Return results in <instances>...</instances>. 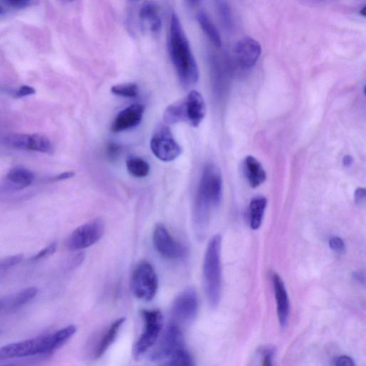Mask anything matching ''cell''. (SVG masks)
Returning <instances> with one entry per match:
<instances>
[{"instance_id": "1", "label": "cell", "mask_w": 366, "mask_h": 366, "mask_svg": "<svg viewBox=\"0 0 366 366\" xmlns=\"http://www.w3.org/2000/svg\"><path fill=\"white\" fill-rule=\"evenodd\" d=\"M222 181L220 171L213 164L203 169L198 189L194 209V224L198 239H204L209 227L210 211L222 198Z\"/></svg>"}, {"instance_id": "2", "label": "cell", "mask_w": 366, "mask_h": 366, "mask_svg": "<svg viewBox=\"0 0 366 366\" xmlns=\"http://www.w3.org/2000/svg\"><path fill=\"white\" fill-rule=\"evenodd\" d=\"M170 57L181 85L189 88L198 81L199 71L189 39L178 17H171L168 32Z\"/></svg>"}, {"instance_id": "3", "label": "cell", "mask_w": 366, "mask_h": 366, "mask_svg": "<svg viewBox=\"0 0 366 366\" xmlns=\"http://www.w3.org/2000/svg\"><path fill=\"white\" fill-rule=\"evenodd\" d=\"M151 358L164 365H192L193 360L185 347L184 338L178 327L173 323L166 329L158 342Z\"/></svg>"}, {"instance_id": "4", "label": "cell", "mask_w": 366, "mask_h": 366, "mask_svg": "<svg viewBox=\"0 0 366 366\" xmlns=\"http://www.w3.org/2000/svg\"><path fill=\"white\" fill-rule=\"evenodd\" d=\"M221 244L222 238L218 234L211 239L203 263L205 291L213 308L218 307L221 295Z\"/></svg>"}, {"instance_id": "5", "label": "cell", "mask_w": 366, "mask_h": 366, "mask_svg": "<svg viewBox=\"0 0 366 366\" xmlns=\"http://www.w3.org/2000/svg\"><path fill=\"white\" fill-rule=\"evenodd\" d=\"M55 351L52 334L11 343L0 349V360L50 354Z\"/></svg>"}, {"instance_id": "6", "label": "cell", "mask_w": 366, "mask_h": 366, "mask_svg": "<svg viewBox=\"0 0 366 366\" xmlns=\"http://www.w3.org/2000/svg\"><path fill=\"white\" fill-rule=\"evenodd\" d=\"M132 289L139 300L151 301L156 296L158 289L157 274L147 261H141L135 267L132 276Z\"/></svg>"}, {"instance_id": "7", "label": "cell", "mask_w": 366, "mask_h": 366, "mask_svg": "<svg viewBox=\"0 0 366 366\" xmlns=\"http://www.w3.org/2000/svg\"><path fill=\"white\" fill-rule=\"evenodd\" d=\"M141 315L144 319V327L133 349L135 357L144 355L153 347L164 325V318L158 310H144L142 311Z\"/></svg>"}, {"instance_id": "8", "label": "cell", "mask_w": 366, "mask_h": 366, "mask_svg": "<svg viewBox=\"0 0 366 366\" xmlns=\"http://www.w3.org/2000/svg\"><path fill=\"white\" fill-rule=\"evenodd\" d=\"M104 232V222L101 219L93 220L74 231L68 240V248L71 251L86 249L98 242Z\"/></svg>"}, {"instance_id": "9", "label": "cell", "mask_w": 366, "mask_h": 366, "mask_svg": "<svg viewBox=\"0 0 366 366\" xmlns=\"http://www.w3.org/2000/svg\"><path fill=\"white\" fill-rule=\"evenodd\" d=\"M151 148L157 158L164 162L175 160L182 153L180 146L167 127H162L154 134Z\"/></svg>"}, {"instance_id": "10", "label": "cell", "mask_w": 366, "mask_h": 366, "mask_svg": "<svg viewBox=\"0 0 366 366\" xmlns=\"http://www.w3.org/2000/svg\"><path fill=\"white\" fill-rule=\"evenodd\" d=\"M198 311V298L195 291L189 289L181 293L175 300L171 314L175 324H188L196 317Z\"/></svg>"}, {"instance_id": "11", "label": "cell", "mask_w": 366, "mask_h": 366, "mask_svg": "<svg viewBox=\"0 0 366 366\" xmlns=\"http://www.w3.org/2000/svg\"><path fill=\"white\" fill-rule=\"evenodd\" d=\"M153 244L156 251L170 260H179L185 255V249L164 226L157 225L153 233Z\"/></svg>"}, {"instance_id": "12", "label": "cell", "mask_w": 366, "mask_h": 366, "mask_svg": "<svg viewBox=\"0 0 366 366\" xmlns=\"http://www.w3.org/2000/svg\"><path fill=\"white\" fill-rule=\"evenodd\" d=\"M261 46L252 37L238 40L233 49V57L238 65L243 69L253 68L261 55Z\"/></svg>"}, {"instance_id": "13", "label": "cell", "mask_w": 366, "mask_h": 366, "mask_svg": "<svg viewBox=\"0 0 366 366\" xmlns=\"http://www.w3.org/2000/svg\"><path fill=\"white\" fill-rule=\"evenodd\" d=\"M145 109L144 105L133 104L122 110L113 122L112 131L120 133L137 127L144 117Z\"/></svg>"}, {"instance_id": "14", "label": "cell", "mask_w": 366, "mask_h": 366, "mask_svg": "<svg viewBox=\"0 0 366 366\" xmlns=\"http://www.w3.org/2000/svg\"><path fill=\"white\" fill-rule=\"evenodd\" d=\"M187 123L197 128L202 123L206 114L205 100L196 90L191 91L184 99Z\"/></svg>"}, {"instance_id": "15", "label": "cell", "mask_w": 366, "mask_h": 366, "mask_svg": "<svg viewBox=\"0 0 366 366\" xmlns=\"http://www.w3.org/2000/svg\"><path fill=\"white\" fill-rule=\"evenodd\" d=\"M273 282L276 297L278 320L281 327L284 328L286 327L289 317L290 302L284 282L276 273L273 276Z\"/></svg>"}, {"instance_id": "16", "label": "cell", "mask_w": 366, "mask_h": 366, "mask_svg": "<svg viewBox=\"0 0 366 366\" xmlns=\"http://www.w3.org/2000/svg\"><path fill=\"white\" fill-rule=\"evenodd\" d=\"M139 17L142 27L153 34H158L162 28V20L157 6L151 2L142 6Z\"/></svg>"}, {"instance_id": "17", "label": "cell", "mask_w": 366, "mask_h": 366, "mask_svg": "<svg viewBox=\"0 0 366 366\" xmlns=\"http://www.w3.org/2000/svg\"><path fill=\"white\" fill-rule=\"evenodd\" d=\"M243 172L249 185L253 189L259 187L267 179L265 170L253 156H247L244 160Z\"/></svg>"}, {"instance_id": "18", "label": "cell", "mask_w": 366, "mask_h": 366, "mask_svg": "<svg viewBox=\"0 0 366 366\" xmlns=\"http://www.w3.org/2000/svg\"><path fill=\"white\" fill-rule=\"evenodd\" d=\"M34 174L28 169L17 167L7 175L6 182L9 190L18 191L30 186L34 181Z\"/></svg>"}, {"instance_id": "19", "label": "cell", "mask_w": 366, "mask_h": 366, "mask_svg": "<svg viewBox=\"0 0 366 366\" xmlns=\"http://www.w3.org/2000/svg\"><path fill=\"white\" fill-rule=\"evenodd\" d=\"M125 321V318H120L110 325L108 331L104 334L103 337H102L101 340H99L97 344V347L94 353L95 358H100L110 347V345L115 341L122 325H123Z\"/></svg>"}, {"instance_id": "20", "label": "cell", "mask_w": 366, "mask_h": 366, "mask_svg": "<svg viewBox=\"0 0 366 366\" xmlns=\"http://www.w3.org/2000/svg\"><path fill=\"white\" fill-rule=\"evenodd\" d=\"M267 205V200L262 196L254 198L249 206L250 225L253 230L260 228L264 212H265Z\"/></svg>"}, {"instance_id": "21", "label": "cell", "mask_w": 366, "mask_h": 366, "mask_svg": "<svg viewBox=\"0 0 366 366\" xmlns=\"http://www.w3.org/2000/svg\"><path fill=\"white\" fill-rule=\"evenodd\" d=\"M197 20L202 30L210 39V41L216 47L222 46L220 33L209 16L203 12H200L197 15Z\"/></svg>"}, {"instance_id": "22", "label": "cell", "mask_w": 366, "mask_h": 366, "mask_svg": "<svg viewBox=\"0 0 366 366\" xmlns=\"http://www.w3.org/2000/svg\"><path fill=\"white\" fill-rule=\"evenodd\" d=\"M166 123L168 124H176L180 122L187 123L185 100L182 99L170 106L164 115Z\"/></svg>"}, {"instance_id": "23", "label": "cell", "mask_w": 366, "mask_h": 366, "mask_svg": "<svg viewBox=\"0 0 366 366\" xmlns=\"http://www.w3.org/2000/svg\"><path fill=\"white\" fill-rule=\"evenodd\" d=\"M127 169L135 177H145L150 173V166L145 160L139 157H130L126 162Z\"/></svg>"}, {"instance_id": "24", "label": "cell", "mask_w": 366, "mask_h": 366, "mask_svg": "<svg viewBox=\"0 0 366 366\" xmlns=\"http://www.w3.org/2000/svg\"><path fill=\"white\" fill-rule=\"evenodd\" d=\"M29 151L40 153H50L52 144L50 139L43 134L30 135Z\"/></svg>"}, {"instance_id": "25", "label": "cell", "mask_w": 366, "mask_h": 366, "mask_svg": "<svg viewBox=\"0 0 366 366\" xmlns=\"http://www.w3.org/2000/svg\"><path fill=\"white\" fill-rule=\"evenodd\" d=\"M30 135L27 134H12L5 139V144L7 147L21 151H29Z\"/></svg>"}, {"instance_id": "26", "label": "cell", "mask_w": 366, "mask_h": 366, "mask_svg": "<svg viewBox=\"0 0 366 366\" xmlns=\"http://www.w3.org/2000/svg\"><path fill=\"white\" fill-rule=\"evenodd\" d=\"M38 293V289L35 287L28 288L19 292L11 302L10 308L17 310L22 308L28 302L34 299Z\"/></svg>"}, {"instance_id": "27", "label": "cell", "mask_w": 366, "mask_h": 366, "mask_svg": "<svg viewBox=\"0 0 366 366\" xmlns=\"http://www.w3.org/2000/svg\"><path fill=\"white\" fill-rule=\"evenodd\" d=\"M77 329L75 325L61 329L52 334L55 351L62 348L64 345L75 335Z\"/></svg>"}, {"instance_id": "28", "label": "cell", "mask_w": 366, "mask_h": 366, "mask_svg": "<svg viewBox=\"0 0 366 366\" xmlns=\"http://www.w3.org/2000/svg\"><path fill=\"white\" fill-rule=\"evenodd\" d=\"M216 6L223 26L227 28H231L233 26V18L228 3L225 0H216Z\"/></svg>"}, {"instance_id": "29", "label": "cell", "mask_w": 366, "mask_h": 366, "mask_svg": "<svg viewBox=\"0 0 366 366\" xmlns=\"http://www.w3.org/2000/svg\"><path fill=\"white\" fill-rule=\"evenodd\" d=\"M113 94L124 97H135L138 95V86L135 84H120L111 88Z\"/></svg>"}, {"instance_id": "30", "label": "cell", "mask_w": 366, "mask_h": 366, "mask_svg": "<svg viewBox=\"0 0 366 366\" xmlns=\"http://www.w3.org/2000/svg\"><path fill=\"white\" fill-rule=\"evenodd\" d=\"M23 258L24 256L23 254H18L0 260V272L8 271L18 265L19 263L23 261Z\"/></svg>"}, {"instance_id": "31", "label": "cell", "mask_w": 366, "mask_h": 366, "mask_svg": "<svg viewBox=\"0 0 366 366\" xmlns=\"http://www.w3.org/2000/svg\"><path fill=\"white\" fill-rule=\"evenodd\" d=\"M57 249V242H53L50 245L43 249L42 251H40L37 254L34 256L30 258V260L32 261H37L39 260H43L45 258H47L51 256H52L56 250Z\"/></svg>"}, {"instance_id": "32", "label": "cell", "mask_w": 366, "mask_h": 366, "mask_svg": "<svg viewBox=\"0 0 366 366\" xmlns=\"http://www.w3.org/2000/svg\"><path fill=\"white\" fill-rule=\"evenodd\" d=\"M4 3L15 9H23L28 7L32 0H3Z\"/></svg>"}, {"instance_id": "33", "label": "cell", "mask_w": 366, "mask_h": 366, "mask_svg": "<svg viewBox=\"0 0 366 366\" xmlns=\"http://www.w3.org/2000/svg\"><path fill=\"white\" fill-rule=\"evenodd\" d=\"M330 248L337 252L343 253L345 249V246L343 240L338 237H334L329 240Z\"/></svg>"}, {"instance_id": "34", "label": "cell", "mask_w": 366, "mask_h": 366, "mask_svg": "<svg viewBox=\"0 0 366 366\" xmlns=\"http://www.w3.org/2000/svg\"><path fill=\"white\" fill-rule=\"evenodd\" d=\"M335 365L338 366H354V360L347 356H340L335 360Z\"/></svg>"}, {"instance_id": "35", "label": "cell", "mask_w": 366, "mask_h": 366, "mask_svg": "<svg viewBox=\"0 0 366 366\" xmlns=\"http://www.w3.org/2000/svg\"><path fill=\"white\" fill-rule=\"evenodd\" d=\"M35 93V88L24 86L19 88V90L15 93L16 97H23L28 95H31Z\"/></svg>"}, {"instance_id": "36", "label": "cell", "mask_w": 366, "mask_h": 366, "mask_svg": "<svg viewBox=\"0 0 366 366\" xmlns=\"http://www.w3.org/2000/svg\"><path fill=\"white\" fill-rule=\"evenodd\" d=\"M121 151L119 146L115 144H110L108 146L107 153L110 158H115L119 155Z\"/></svg>"}, {"instance_id": "37", "label": "cell", "mask_w": 366, "mask_h": 366, "mask_svg": "<svg viewBox=\"0 0 366 366\" xmlns=\"http://www.w3.org/2000/svg\"><path fill=\"white\" fill-rule=\"evenodd\" d=\"M75 175V173L73 172H67L64 173H61L58 175L55 176L52 178L53 181H59V180H64L67 179H70L73 177Z\"/></svg>"}, {"instance_id": "38", "label": "cell", "mask_w": 366, "mask_h": 366, "mask_svg": "<svg viewBox=\"0 0 366 366\" xmlns=\"http://www.w3.org/2000/svg\"><path fill=\"white\" fill-rule=\"evenodd\" d=\"M365 197V190L364 189H358L355 193V200L357 203L361 202Z\"/></svg>"}, {"instance_id": "39", "label": "cell", "mask_w": 366, "mask_h": 366, "mask_svg": "<svg viewBox=\"0 0 366 366\" xmlns=\"http://www.w3.org/2000/svg\"><path fill=\"white\" fill-rule=\"evenodd\" d=\"M354 277L356 280H357V281H358L360 282H363V283L365 282L364 273H363L361 272H357V273H355V274L354 275Z\"/></svg>"}, {"instance_id": "40", "label": "cell", "mask_w": 366, "mask_h": 366, "mask_svg": "<svg viewBox=\"0 0 366 366\" xmlns=\"http://www.w3.org/2000/svg\"><path fill=\"white\" fill-rule=\"evenodd\" d=\"M343 164L345 166L349 167L353 164V159L351 156H345L343 159Z\"/></svg>"}, {"instance_id": "41", "label": "cell", "mask_w": 366, "mask_h": 366, "mask_svg": "<svg viewBox=\"0 0 366 366\" xmlns=\"http://www.w3.org/2000/svg\"><path fill=\"white\" fill-rule=\"evenodd\" d=\"M187 1L191 5H195L200 1V0H187Z\"/></svg>"}, {"instance_id": "42", "label": "cell", "mask_w": 366, "mask_h": 366, "mask_svg": "<svg viewBox=\"0 0 366 366\" xmlns=\"http://www.w3.org/2000/svg\"><path fill=\"white\" fill-rule=\"evenodd\" d=\"M360 15L363 17L365 16V8L364 7L362 10H360Z\"/></svg>"}, {"instance_id": "43", "label": "cell", "mask_w": 366, "mask_h": 366, "mask_svg": "<svg viewBox=\"0 0 366 366\" xmlns=\"http://www.w3.org/2000/svg\"><path fill=\"white\" fill-rule=\"evenodd\" d=\"M3 307V303L1 301H0V310H1Z\"/></svg>"}, {"instance_id": "44", "label": "cell", "mask_w": 366, "mask_h": 366, "mask_svg": "<svg viewBox=\"0 0 366 366\" xmlns=\"http://www.w3.org/2000/svg\"><path fill=\"white\" fill-rule=\"evenodd\" d=\"M313 1H322V0H313Z\"/></svg>"}, {"instance_id": "45", "label": "cell", "mask_w": 366, "mask_h": 366, "mask_svg": "<svg viewBox=\"0 0 366 366\" xmlns=\"http://www.w3.org/2000/svg\"><path fill=\"white\" fill-rule=\"evenodd\" d=\"M3 12V10L1 8H0V13H1Z\"/></svg>"}, {"instance_id": "46", "label": "cell", "mask_w": 366, "mask_h": 366, "mask_svg": "<svg viewBox=\"0 0 366 366\" xmlns=\"http://www.w3.org/2000/svg\"><path fill=\"white\" fill-rule=\"evenodd\" d=\"M70 1H74V0H70Z\"/></svg>"}]
</instances>
